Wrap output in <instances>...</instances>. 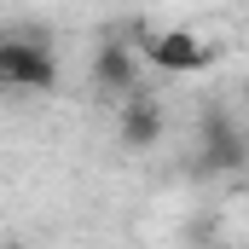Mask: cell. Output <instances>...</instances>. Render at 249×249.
I'll return each mask as SVG.
<instances>
[{
	"instance_id": "obj_5",
	"label": "cell",
	"mask_w": 249,
	"mask_h": 249,
	"mask_svg": "<svg viewBox=\"0 0 249 249\" xmlns=\"http://www.w3.org/2000/svg\"><path fill=\"white\" fill-rule=\"evenodd\" d=\"M162 105L157 99H145V93H127L122 99V116H116V139H122V151H151L157 139H162Z\"/></svg>"
},
{
	"instance_id": "obj_1",
	"label": "cell",
	"mask_w": 249,
	"mask_h": 249,
	"mask_svg": "<svg viewBox=\"0 0 249 249\" xmlns=\"http://www.w3.org/2000/svg\"><path fill=\"white\" fill-rule=\"evenodd\" d=\"M58 64L47 29H12L0 35V93H53Z\"/></svg>"
},
{
	"instance_id": "obj_2",
	"label": "cell",
	"mask_w": 249,
	"mask_h": 249,
	"mask_svg": "<svg viewBox=\"0 0 249 249\" xmlns=\"http://www.w3.org/2000/svg\"><path fill=\"white\" fill-rule=\"evenodd\" d=\"M197 162H203V174H244L249 162V139L244 127H238V116L226 110V105H209L203 110V122H197Z\"/></svg>"
},
{
	"instance_id": "obj_4",
	"label": "cell",
	"mask_w": 249,
	"mask_h": 249,
	"mask_svg": "<svg viewBox=\"0 0 249 249\" xmlns=\"http://www.w3.org/2000/svg\"><path fill=\"white\" fill-rule=\"evenodd\" d=\"M93 93H105V99L139 93V53L127 41H99L93 47Z\"/></svg>"
},
{
	"instance_id": "obj_3",
	"label": "cell",
	"mask_w": 249,
	"mask_h": 249,
	"mask_svg": "<svg viewBox=\"0 0 249 249\" xmlns=\"http://www.w3.org/2000/svg\"><path fill=\"white\" fill-rule=\"evenodd\" d=\"M145 64H157L162 75H197V70L214 64V47L191 29H157L145 41Z\"/></svg>"
}]
</instances>
